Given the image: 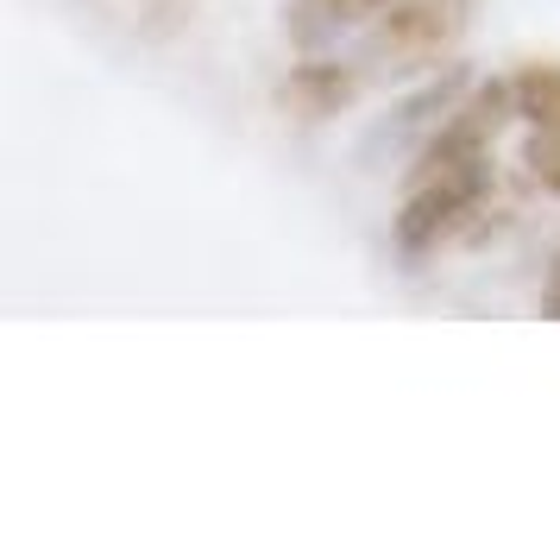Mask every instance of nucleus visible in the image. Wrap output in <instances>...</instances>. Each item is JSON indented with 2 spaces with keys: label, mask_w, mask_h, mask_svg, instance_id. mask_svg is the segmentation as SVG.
I'll return each mask as SVG.
<instances>
[{
  "label": "nucleus",
  "mask_w": 560,
  "mask_h": 542,
  "mask_svg": "<svg viewBox=\"0 0 560 542\" xmlns=\"http://www.w3.org/2000/svg\"><path fill=\"white\" fill-rule=\"evenodd\" d=\"M491 203V158L485 164H416L409 171V189L397 203V253L404 258H429L441 253L447 240L472 228Z\"/></svg>",
  "instance_id": "obj_1"
},
{
  "label": "nucleus",
  "mask_w": 560,
  "mask_h": 542,
  "mask_svg": "<svg viewBox=\"0 0 560 542\" xmlns=\"http://www.w3.org/2000/svg\"><path fill=\"white\" fill-rule=\"evenodd\" d=\"M472 26V0H390L372 20V57L384 70H429Z\"/></svg>",
  "instance_id": "obj_2"
},
{
  "label": "nucleus",
  "mask_w": 560,
  "mask_h": 542,
  "mask_svg": "<svg viewBox=\"0 0 560 542\" xmlns=\"http://www.w3.org/2000/svg\"><path fill=\"white\" fill-rule=\"evenodd\" d=\"M353 95H359V77L347 70V64H328V57L296 64V70L283 77V89H278L283 114H296V120H334Z\"/></svg>",
  "instance_id": "obj_3"
},
{
  "label": "nucleus",
  "mask_w": 560,
  "mask_h": 542,
  "mask_svg": "<svg viewBox=\"0 0 560 542\" xmlns=\"http://www.w3.org/2000/svg\"><path fill=\"white\" fill-rule=\"evenodd\" d=\"M390 0H290V38L296 45H328L340 32L378 20Z\"/></svg>",
  "instance_id": "obj_4"
},
{
  "label": "nucleus",
  "mask_w": 560,
  "mask_h": 542,
  "mask_svg": "<svg viewBox=\"0 0 560 542\" xmlns=\"http://www.w3.org/2000/svg\"><path fill=\"white\" fill-rule=\"evenodd\" d=\"M510 107L523 127H560V64H529L510 77Z\"/></svg>",
  "instance_id": "obj_5"
},
{
  "label": "nucleus",
  "mask_w": 560,
  "mask_h": 542,
  "mask_svg": "<svg viewBox=\"0 0 560 542\" xmlns=\"http://www.w3.org/2000/svg\"><path fill=\"white\" fill-rule=\"evenodd\" d=\"M523 164H529V177L548 189V196H560V127H529V139H523Z\"/></svg>",
  "instance_id": "obj_6"
},
{
  "label": "nucleus",
  "mask_w": 560,
  "mask_h": 542,
  "mask_svg": "<svg viewBox=\"0 0 560 542\" xmlns=\"http://www.w3.org/2000/svg\"><path fill=\"white\" fill-rule=\"evenodd\" d=\"M541 315H560V253L548 265V285H541Z\"/></svg>",
  "instance_id": "obj_7"
}]
</instances>
